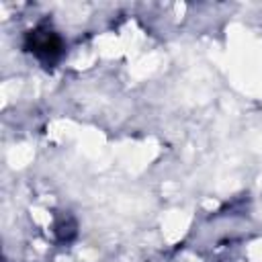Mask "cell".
Wrapping results in <instances>:
<instances>
[{
  "label": "cell",
  "mask_w": 262,
  "mask_h": 262,
  "mask_svg": "<svg viewBox=\"0 0 262 262\" xmlns=\"http://www.w3.org/2000/svg\"><path fill=\"white\" fill-rule=\"evenodd\" d=\"M27 47L45 63H53L61 55L63 43L53 31H31L27 35Z\"/></svg>",
  "instance_id": "1"
},
{
  "label": "cell",
  "mask_w": 262,
  "mask_h": 262,
  "mask_svg": "<svg viewBox=\"0 0 262 262\" xmlns=\"http://www.w3.org/2000/svg\"><path fill=\"white\" fill-rule=\"evenodd\" d=\"M57 233H59V237H61V239H70V237L74 235V223H72V225L61 223V225L57 227Z\"/></svg>",
  "instance_id": "2"
}]
</instances>
